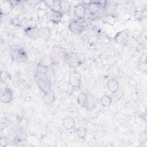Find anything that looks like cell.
Returning <instances> with one entry per match:
<instances>
[{"mask_svg": "<svg viewBox=\"0 0 147 147\" xmlns=\"http://www.w3.org/2000/svg\"><path fill=\"white\" fill-rule=\"evenodd\" d=\"M10 56L13 61L17 63H25L28 59L25 51L21 47H14L11 49Z\"/></svg>", "mask_w": 147, "mask_h": 147, "instance_id": "1", "label": "cell"}, {"mask_svg": "<svg viewBox=\"0 0 147 147\" xmlns=\"http://www.w3.org/2000/svg\"><path fill=\"white\" fill-rule=\"evenodd\" d=\"M70 71L68 82L70 86L75 90H78L80 87L82 83V75L76 69L71 68Z\"/></svg>", "mask_w": 147, "mask_h": 147, "instance_id": "2", "label": "cell"}, {"mask_svg": "<svg viewBox=\"0 0 147 147\" xmlns=\"http://www.w3.org/2000/svg\"><path fill=\"white\" fill-rule=\"evenodd\" d=\"M37 84L38 88L44 94L48 93L52 91V83L48 77L38 78L37 79Z\"/></svg>", "mask_w": 147, "mask_h": 147, "instance_id": "3", "label": "cell"}, {"mask_svg": "<svg viewBox=\"0 0 147 147\" xmlns=\"http://www.w3.org/2000/svg\"><path fill=\"white\" fill-rule=\"evenodd\" d=\"M64 61L72 68H76L79 64L80 59L78 55L74 52L67 53L64 58Z\"/></svg>", "mask_w": 147, "mask_h": 147, "instance_id": "4", "label": "cell"}, {"mask_svg": "<svg viewBox=\"0 0 147 147\" xmlns=\"http://www.w3.org/2000/svg\"><path fill=\"white\" fill-rule=\"evenodd\" d=\"M84 24L80 20H73L72 21L69 25V30L74 34H79L82 33L85 29Z\"/></svg>", "mask_w": 147, "mask_h": 147, "instance_id": "5", "label": "cell"}, {"mask_svg": "<svg viewBox=\"0 0 147 147\" xmlns=\"http://www.w3.org/2000/svg\"><path fill=\"white\" fill-rule=\"evenodd\" d=\"M63 14H62L59 10L51 9L50 11L48 16V19L55 24L60 23L63 17Z\"/></svg>", "mask_w": 147, "mask_h": 147, "instance_id": "6", "label": "cell"}, {"mask_svg": "<svg viewBox=\"0 0 147 147\" xmlns=\"http://www.w3.org/2000/svg\"><path fill=\"white\" fill-rule=\"evenodd\" d=\"M13 98V93L9 88H5L1 92L0 100L2 103H8L10 102Z\"/></svg>", "mask_w": 147, "mask_h": 147, "instance_id": "7", "label": "cell"}, {"mask_svg": "<svg viewBox=\"0 0 147 147\" xmlns=\"http://www.w3.org/2000/svg\"><path fill=\"white\" fill-rule=\"evenodd\" d=\"M115 41L120 44H125L129 40V34L125 30L118 32L114 37Z\"/></svg>", "mask_w": 147, "mask_h": 147, "instance_id": "8", "label": "cell"}, {"mask_svg": "<svg viewBox=\"0 0 147 147\" xmlns=\"http://www.w3.org/2000/svg\"><path fill=\"white\" fill-rule=\"evenodd\" d=\"M14 7V3L11 1H4L1 4V13L2 14H8Z\"/></svg>", "mask_w": 147, "mask_h": 147, "instance_id": "9", "label": "cell"}, {"mask_svg": "<svg viewBox=\"0 0 147 147\" xmlns=\"http://www.w3.org/2000/svg\"><path fill=\"white\" fill-rule=\"evenodd\" d=\"M86 8L82 3L75 6L74 14L79 20H83L86 17Z\"/></svg>", "mask_w": 147, "mask_h": 147, "instance_id": "10", "label": "cell"}, {"mask_svg": "<svg viewBox=\"0 0 147 147\" xmlns=\"http://www.w3.org/2000/svg\"><path fill=\"white\" fill-rule=\"evenodd\" d=\"M25 35L32 39H36L38 37V28L35 26H28L24 30Z\"/></svg>", "mask_w": 147, "mask_h": 147, "instance_id": "11", "label": "cell"}, {"mask_svg": "<svg viewBox=\"0 0 147 147\" xmlns=\"http://www.w3.org/2000/svg\"><path fill=\"white\" fill-rule=\"evenodd\" d=\"M51 37V29L48 27H42L38 28V37L43 40L47 41Z\"/></svg>", "mask_w": 147, "mask_h": 147, "instance_id": "12", "label": "cell"}, {"mask_svg": "<svg viewBox=\"0 0 147 147\" xmlns=\"http://www.w3.org/2000/svg\"><path fill=\"white\" fill-rule=\"evenodd\" d=\"M107 87L110 92L115 93L119 90V84L116 79H111L107 82Z\"/></svg>", "mask_w": 147, "mask_h": 147, "instance_id": "13", "label": "cell"}, {"mask_svg": "<svg viewBox=\"0 0 147 147\" xmlns=\"http://www.w3.org/2000/svg\"><path fill=\"white\" fill-rule=\"evenodd\" d=\"M77 102L80 107L86 109L88 102V93H80L77 97Z\"/></svg>", "mask_w": 147, "mask_h": 147, "instance_id": "14", "label": "cell"}, {"mask_svg": "<svg viewBox=\"0 0 147 147\" xmlns=\"http://www.w3.org/2000/svg\"><path fill=\"white\" fill-rule=\"evenodd\" d=\"M63 126L67 130H69L74 128L75 126V120L71 116L65 117L63 120Z\"/></svg>", "mask_w": 147, "mask_h": 147, "instance_id": "15", "label": "cell"}, {"mask_svg": "<svg viewBox=\"0 0 147 147\" xmlns=\"http://www.w3.org/2000/svg\"><path fill=\"white\" fill-rule=\"evenodd\" d=\"M59 8L62 14H67L71 10V5L67 1H60L59 2Z\"/></svg>", "mask_w": 147, "mask_h": 147, "instance_id": "16", "label": "cell"}, {"mask_svg": "<svg viewBox=\"0 0 147 147\" xmlns=\"http://www.w3.org/2000/svg\"><path fill=\"white\" fill-rule=\"evenodd\" d=\"M55 95L52 91L48 93L44 94V95L42 96V101L45 104L47 105H52L55 102Z\"/></svg>", "mask_w": 147, "mask_h": 147, "instance_id": "17", "label": "cell"}, {"mask_svg": "<svg viewBox=\"0 0 147 147\" xmlns=\"http://www.w3.org/2000/svg\"><path fill=\"white\" fill-rule=\"evenodd\" d=\"M48 71V67L42 64H39L37 66L36 70V75L37 78H42V77H47V74Z\"/></svg>", "mask_w": 147, "mask_h": 147, "instance_id": "18", "label": "cell"}, {"mask_svg": "<svg viewBox=\"0 0 147 147\" xmlns=\"http://www.w3.org/2000/svg\"><path fill=\"white\" fill-rule=\"evenodd\" d=\"M88 9L90 13L91 14L94 15L97 14L102 9V7L97 1H91L90 3L88 6Z\"/></svg>", "mask_w": 147, "mask_h": 147, "instance_id": "19", "label": "cell"}, {"mask_svg": "<svg viewBox=\"0 0 147 147\" xmlns=\"http://www.w3.org/2000/svg\"><path fill=\"white\" fill-rule=\"evenodd\" d=\"M117 6L115 3L106 1V3L104 9L108 16H112L115 11Z\"/></svg>", "mask_w": 147, "mask_h": 147, "instance_id": "20", "label": "cell"}, {"mask_svg": "<svg viewBox=\"0 0 147 147\" xmlns=\"http://www.w3.org/2000/svg\"><path fill=\"white\" fill-rule=\"evenodd\" d=\"M67 53L65 52L64 49H63L60 47H55L54 48V49L53 50V53L51 57H53L55 56V58H60L63 59L64 60V58L65 57V55Z\"/></svg>", "mask_w": 147, "mask_h": 147, "instance_id": "21", "label": "cell"}, {"mask_svg": "<svg viewBox=\"0 0 147 147\" xmlns=\"http://www.w3.org/2000/svg\"><path fill=\"white\" fill-rule=\"evenodd\" d=\"M95 100L93 95L90 93H88V102L86 110L88 111H92L95 107Z\"/></svg>", "mask_w": 147, "mask_h": 147, "instance_id": "22", "label": "cell"}, {"mask_svg": "<svg viewBox=\"0 0 147 147\" xmlns=\"http://www.w3.org/2000/svg\"><path fill=\"white\" fill-rule=\"evenodd\" d=\"M111 98L107 95H104L100 99V104L105 107H109L111 103Z\"/></svg>", "mask_w": 147, "mask_h": 147, "instance_id": "23", "label": "cell"}, {"mask_svg": "<svg viewBox=\"0 0 147 147\" xmlns=\"http://www.w3.org/2000/svg\"><path fill=\"white\" fill-rule=\"evenodd\" d=\"M77 137L80 139H84L86 136V129L84 127H79L75 130Z\"/></svg>", "mask_w": 147, "mask_h": 147, "instance_id": "24", "label": "cell"}, {"mask_svg": "<svg viewBox=\"0 0 147 147\" xmlns=\"http://www.w3.org/2000/svg\"><path fill=\"white\" fill-rule=\"evenodd\" d=\"M43 2L44 3V5L45 6H47V7H50L53 6L56 3L55 1H52V0L44 1H43Z\"/></svg>", "mask_w": 147, "mask_h": 147, "instance_id": "25", "label": "cell"}, {"mask_svg": "<svg viewBox=\"0 0 147 147\" xmlns=\"http://www.w3.org/2000/svg\"><path fill=\"white\" fill-rule=\"evenodd\" d=\"M7 142H8V140L5 137H2L0 140V144L1 146H6Z\"/></svg>", "mask_w": 147, "mask_h": 147, "instance_id": "26", "label": "cell"}]
</instances>
